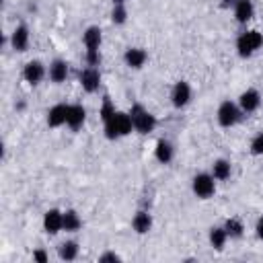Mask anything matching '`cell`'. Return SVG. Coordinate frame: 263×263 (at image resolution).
Returning <instances> with one entry per match:
<instances>
[{"label": "cell", "instance_id": "7c38bea8", "mask_svg": "<svg viewBox=\"0 0 263 263\" xmlns=\"http://www.w3.org/2000/svg\"><path fill=\"white\" fill-rule=\"evenodd\" d=\"M68 111H70V103H66V101H60V103L51 105V107L45 111V125H47L49 129L66 127Z\"/></svg>", "mask_w": 263, "mask_h": 263}, {"label": "cell", "instance_id": "f1b7e54d", "mask_svg": "<svg viewBox=\"0 0 263 263\" xmlns=\"http://www.w3.org/2000/svg\"><path fill=\"white\" fill-rule=\"evenodd\" d=\"M31 259L33 261H37V263H47L49 261V253L45 251V249H33V253H31Z\"/></svg>", "mask_w": 263, "mask_h": 263}, {"label": "cell", "instance_id": "d6986e66", "mask_svg": "<svg viewBox=\"0 0 263 263\" xmlns=\"http://www.w3.org/2000/svg\"><path fill=\"white\" fill-rule=\"evenodd\" d=\"M175 144L168 140V138H158L156 144H154V158L158 164H171L175 160Z\"/></svg>", "mask_w": 263, "mask_h": 263}, {"label": "cell", "instance_id": "603a6c76", "mask_svg": "<svg viewBox=\"0 0 263 263\" xmlns=\"http://www.w3.org/2000/svg\"><path fill=\"white\" fill-rule=\"evenodd\" d=\"M84 226V220L76 208H66L64 210V232L66 234H76Z\"/></svg>", "mask_w": 263, "mask_h": 263}, {"label": "cell", "instance_id": "484cf974", "mask_svg": "<svg viewBox=\"0 0 263 263\" xmlns=\"http://www.w3.org/2000/svg\"><path fill=\"white\" fill-rule=\"evenodd\" d=\"M115 111H117V107H115L113 99L105 92V95H103V99H101V105H99V119H101V121H105V119H107V117H111Z\"/></svg>", "mask_w": 263, "mask_h": 263}, {"label": "cell", "instance_id": "cb8c5ba5", "mask_svg": "<svg viewBox=\"0 0 263 263\" xmlns=\"http://www.w3.org/2000/svg\"><path fill=\"white\" fill-rule=\"evenodd\" d=\"M222 226H224V230H226V234H228V238L230 240H240L242 236H245V222L238 218V216H230V218H226L224 222H222Z\"/></svg>", "mask_w": 263, "mask_h": 263}, {"label": "cell", "instance_id": "f546056e", "mask_svg": "<svg viewBox=\"0 0 263 263\" xmlns=\"http://www.w3.org/2000/svg\"><path fill=\"white\" fill-rule=\"evenodd\" d=\"M255 236H257V238L263 242V214H261V216L255 220Z\"/></svg>", "mask_w": 263, "mask_h": 263}, {"label": "cell", "instance_id": "2e32d148", "mask_svg": "<svg viewBox=\"0 0 263 263\" xmlns=\"http://www.w3.org/2000/svg\"><path fill=\"white\" fill-rule=\"evenodd\" d=\"M68 76H70V64H68V60H64V58H53V60L47 64V80H49L51 84L60 86V84H64V82L68 80Z\"/></svg>", "mask_w": 263, "mask_h": 263}, {"label": "cell", "instance_id": "9c48e42d", "mask_svg": "<svg viewBox=\"0 0 263 263\" xmlns=\"http://www.w3.org/2000/svg\"><path fill=\"white\" fill-rule=\"evenodd\" d=\"M8 45L14 53H25L31 47V29L27 23L14 25V29L8 35Z\"/></svg>", "mask_w": 263, "mask_h": 263}, {"label": "cell", "instance_id": "30bf717a", "mask_svg": "<svg viewBox=\"0 0 263 263\" xmlns=\"http://www.w3.org/2000/svg\"><path fill=\"white\" fill-rule=\"evenodd\" d=\"M168 99H171V105L175 107V109H185V107H189V103H191V99H193V88H191V84L187 82V80H177L173 86H171V92H168Z\"/></svg>", "mask_w": 263, "mask_h": 263}, {"label": "cell", "instance_id": "4316f807", "mask_svg": "<svg viewBox=\"0 0 263 263\" xmlns=\"http://www.w3.org/2000/svg\"><path fill=\"white\" fill-rule=\"evenodd\" d=\"M249 152H251V156H255V158H263V129L257 132V134L251 138V142H249Z\"/></svg>", "mask_w": 263, "mask_h": 263}, {"label": "cell", "instance_id": "52a82bcc", "mask_svg": "<svg viewBox=\"0 0 263 263\" xmlns=\"http://www.w3.org/2000/svg\"><path fill=\"white\" fill-rule=\"evenodd\" d=\"M78 84L82 88V92L86 95H95L101 90V84H103V74H101V68L97 66H84L78 70Z\"/></svg>", "mask_w": 263, "mask_h": 263}, {"label": "cell", "instance_id": "5b68a950", "mask_svg": "<svg viewBox=\"0 0 263 263\" xmlns=\"http://www.w3.org/2000/svg\"><path fill=\"white\" fill-rule=\"evenodd\" d=\"M245 117H247V115L242 113V109L238 107V103L232 101V99L220 101V105H218V109H216V123H218V127H222V129H232V127L240 125V123L245 121Z\"/></svg>", "mask_w": 263, "mask_h": 263}, {"label": "cell", "instance_id": "5bb4252c", "mask_svg": "<svg viewBox=\"0 0 263 263\" xmlns=\"http://www.w3.org/2000/svg\"><path fill=\"white\" fill-rule=\"evenodd\" d=\"M148 49L146 47H140V45H132V47H125L121 60L125 64V68L129 70H142L146 64H148Z\"/></svg>", "mask_w": 263, "mask_h": 263}, {"label": "cell", "instance_id": "d4e9b609", "mask_svg": "<svg viewBox=\"0 0 263 263\" xmlns=\"http://www.w3.org/2000/svg\"><path fill=\"white\" fill-rule=\"evenodd\" d=\"M127 16H129V12H127V4H125V2H115V4H111L109 18H111V23H113L115 27H123V25L127 23Z\"/></svg>", "mask_w": 263, "mask_h": 263}, {"label": "cell", "instance_id": "8992f818", "mask_svg": "<svg viewBox=\"0 0 263 263\" xmlns=\"http://www.w3.org/2000/svg\"><path fill=\"white\" fill-rule=\"evenodd\" d=\"M216 189H218V181L212 177L210 171H199L191 177V193L201 199V201H208L216 195Z\"/></svg>", "mask_w": 263, "mask_h": 263}, {"label": "cell", "instance_id": "ffe728a7", "mask_svg": "<svg viewBox=\"0 0 263 263\" xmlns=\"http://www.w3.org/2000/svg\"><path fill=\"white\" fill-rule=\"evenodd\" d=\"M210 173H212V177H214L218 183H226V181H230V177H232V162H230L228 158H224V156H218V158L212 160Z\"/></svg>", "mask_w": 263, "mask_h": 263}, {"label": "cell", "instance_id": "ac0fdd59", "mask_svg": "<svg viewBox=\"0 0 263 263\" xmlns=\"http://www.w3.org/2000/svg\"><path fill=\"white\" fill-rule=\"evenodd\" d=\"M232 18L236 25L247 27L255 18V2L253 0H236V4L232 8Z\"/></svg>", "mask_w": 263, "mask_h": 263}, {"label": "cell", "instance_id": "6da1fadb", "mask_svg": "<svg viewBox=\"0 0 263 263\" xmlns=\"http://www.w3.org/2000/svg\"><path fill=\"white\" fill-rule=\"evenodd\" d=\"M82 47H84V64L86 66H101L103 55H101V47H103V29L99 25H88L82 31Z\"/></svg>", "mask_w": 263, "mask_h": 263}, {"label": "cell", "instance_id": "e0dca14e", "mask_svg": "<svg viewBox=\"0 0 263 263\" xmlns=\"http://www.w3.org/2000/svg\"><path fill=\"white\" fill-rule=\"evenodd\" d=\"M86 117H88V111H86V107L82 105V103H70V111H68V121H66V127L70 129V132H80L82 127H84V123H86Z\"/></svg>", "mask_w": 263, "mask_h": 263}, {"label": "cell", "instance_id": "1f68e13d", "mask_svg": "<svg viewBox=\"0 0 263 263\" xmlns=\"http://www.w3.org/2000/svg\"><path fill=\"white\" fill-rule=\"evenodd\" d=\"M115 2H125V0H111V4H115Z\"/></svg>", "mask_w": 263, "mask_h": 263}, {"label": "cell", "instance_id": "4fadbf2b", "mask_svg": "<svg viewBox=\"0 0 263 263\" xmlns=\"http://www.w3.org/2000/svg\"><path fill=\"white\" fill-rule=\"evenodd\" d=\"M261 92H259V88H255V86H249V88H245L238 97H236V103H238V107L242 109V113L249 117V115H253V113H257L259 111V107H261Z\"/></svg>", "mask_w": 263, "mask_h": 263}, {"label": "cell", "instance_id": "3957f363", "mask_svg": "<svg viewBox=\"0 0 263 263\" xmlns=\"http://www.w3.org/2000/svg\"><path fill=\"white\" fill-rule=\"evenodd\" d=\"M127 113H129L132 123H134V134H138V136H150L158 127L156 115L140 101H134L132 107L127 109Z\"/></svg>", "mask_w": 263, "mask_h": 263}, {"label": "cell", "instance_id": "44dd1931", "mask_svg": "<svg viewBox=\"0 0 263 263\" xmlns=\"http://www.w3.org/2000/svg\"><path fill=\"white\" fill-rule=\"evenodd\" d=\"M55 255L60 261H76L80 255V242L76 238H66L55 247Z\"/></svg>", "mask_w": 263, "mask_h": 263}, {"label": "cell", "instance_id": "4dcf8cb0", "mask_svg": "<svg viewBox=\"0 0 263 263\" xmlns=\"http://www.w3.org/2000/svg\"><path fill=\"white\" fill-rule=\"evenodd\" d=\"M234 4H236V0H220V2H218L220 10H228V12H232Z\"/></svg>", "mask_w": 263, "mask_h": 263}, {"label": "cell", "instance_id": "ba28073f", "mask_svg": "<svg viewBox=\"0 0 263 263\" xmlns=\"http://www.w3.org/2000/svg\"><path fill=\"white\" fill-rule=\"evenodd\" d=\"M23 80L29 84V86H39L45 78H47V64L41 62L39 58H33L29 62L23 64V72H21Z\"/></svg>", "mask_w": 263, "mask_h": 263}, {"label": "cell", "instance_id": "7a4b0ae2", "mask_svg": "<svg viewBox=\"0 0 263 263\" xmlns=\"http://www.w3.org/2000/svg\"><path fill=\"white\" fill-rule=\"evenodd\" d=\"M103 123V136L105 140L109 142H117L121 138H127L129 134H134V123H132V117L127 111H121L117 109L111 117H107Z\"/></svg>", "mask_w": 263, "mask_h": 263}, {"label": "cell", "instance_id": "83f0119b", "mask_svg": "<svg viewBox=\"0 0 263 263\" xmlns=\"http://www.w3.org/2000/svg\"><path fill=\"white\" fill-rule=\"evenodd\" d=\"M97 261H99V263H121V261H123V257H121L119 253H115V251L107 249V251H103V253L97 257Z\"/></svg>", "mask_w": 263, "mask_h": 263}, {"label": "cell", "instance_id": "8fae6325", "mask_svg": "<svg viewBox=\"0 0 263 263\" xmlns=\"http://www.w3.org/2000/svg\"><path fill=\"white\" fill-rule=\"evenodd\" d=\"M41 228L47 236H58L60 232H64V210H60V208L45 210V214L41 218Z\"/></svg>", "mask_w": 263, "mask_h": 263}, {"label": "cell", "instance_id": "7402d4cb", "mask_svg": "<svg viewBox=\"0 0 263 263\" xmlns=\"http://www.w3.org/2000/svg\"><path fill=\"white\" fill-rule=\"evenodd\" d=\"M228 240H230V238H228V234H226V230H224L222 224H214V226L208 228V242H210V247H212L216 253H222V251L226 249Z\"/></svg>", "mask_w": 263, "mask_h": 263}, {"label": "cell", "instance_id": "9a60e30c", "mask_svg": "<svg viewBox=\"0 0 263 263\" xmlns=\"http://www.w3.org/2000/svg\"><path fill=\"white\" fill-rule=\"evenodd\" d=\"M129 226H132V230H134L138 236H146V234H150L152 228H154V216L150 214V210L140 208V210L134 212Z\"/></svg>", "mask_w": 263, "mask_h": 263}, {"label": "cell", "instance_id": "277c9868", "mask_svg": "<svg viewBox=\"0 0 263 263\" xmlns=\"http://www.w3.org/2000/svg\"><path fill=\"white\" fill-rule=\"evenodd\" d=\"M259 49H263V33L259 29H251V27H245L236 39H234V51L240 60H249L253 58Z\"/></svg>", "mask_w": 263, "mask_h": 263}]
</instances>
